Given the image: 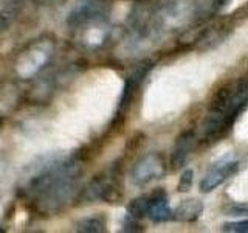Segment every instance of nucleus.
<instances>
[{"instance_id": "f3484780", "label": "nucleus", "mask_w": 248, "mask_h": 233, "mask_svg": "<svg viewBox=\"0 0 248 233\" xmlns=\"http://www.w3.org/2000/svg\"><path fill=\"white\" fill-rule=\"evenodd\" d=\"M8 174H10V165L3 154H0V190L3 188L8 182Z\"/></svg>"}, {"instance_id": "aec40b11", "label": "nucleus", "mask_w": 248, "mask_h": 233, "mask_svg": "<svg viewBox=\"0 0 248 233\" xmlns=\"http://www.w3.org/2000/svg\"><path fill=\"white\" fill-rule=\"evenodd\" d=\"M59 0H33V3L39 5V6H51V5H56Z\"/></svg>"}, {"instance_id": "f8f14e48", "label": "nucleus", "mask_w": 248, "mask_h": 233, "mask_svg": "<svg viewBox=\"0 0 248 233\" xmlns=\"http://www.w3.org/2000/svg\"><path fill=\"white\" fill-rule=\"evenodd\" d=\"M22 8V0H8L6 5L0 11V36L13 25V22L19 16Z\"/></svg>"}, {"instance_id": "0eeeda50", "label": "nucleus", "mask_w": 248, "mask_h": 233, "mask_svg": "<svg viewBox=\"0 0 248 233\" xmlns=\"http://www.w3.org/2000/svg\"><path fill=\"white\" fill-rule=\"evenodd\" d=\"M239 168V162L234 159H222L208 169V173L200 181V190L209 193L220 186L227 179H230Z\"/></svg>"}, {"instance_id": "9d476101", "label": "nucleus", "mask_w": 248, "mask_h": 233, "mask_svg": "<svg viewBox=\"0 0 248 233\" xmlns=\"http://www.w3.org/2000/svg\"><path fill=\"white\" fill-rule=\"evenodd\" d=\"M192 143H194V134L191 131L183 132V134L177 138L175 146L172 150V155H170V165H172V168H182L185 165L191 152Z\"/></svg>"}, {"instance_id": "2eb2a0df", "label": "nucleus", "mask_w": 248, "mask_h": 233, "mask_svg": "<svg viewBox=\"0 0 248 233\" xmlns=\"http://www.w3.org/2000/svg\"><path fill=\"white\" fill-rule=\"evenodd\" d=\"M228 3V0H206L205 3H202V10L196 13V16L200 19L202 16L203 17H209V16L216 14L217 11H220L222 8Z\"/></svg>"}, {"instance_id": "dca6fc26", "label": "nucleus", "mask_w": 248, "mask_h": 233, "mask_svg": "<svg viewBox=\"0 0 248 233\" xmlns=\"http://www.w3.org/2000/svg\"><path fill=\"white\" fill-rule=\"evenodd\" d=\"M223 232L230 233H248V219L239 221V222H228L222 227Z\"/></svg>"}, {"instance_id": "9b49d317", "label": "nucleus", "mask_w": 248, "mask_h": 233, "mask_svg": "<svg viewBox=\"0 0 248 233\" xmlns=\"http://www.w3.org/2000/svg\"><path fill=\"white\" fill-rule=\"evenodd\" d=\"M203 212V204L197 199H186L174 210V217L183 222H192L200 217Z\"/></svg>"}, {"instance_id": "a211bd4d", "label": "nucleus", "mask_w": 248, "mask_h": 233, "mask_svg": "<svg viewBox=\"0 0 248 233\" xmlns=\"http://www.w3.org/2000/svg\"><path fill=\"white\" fill-rule=\"evenodd\" d=\"M192 176H194V173H192L191 169H186L185 171V173L182 174V177H180V182H178V191L185 193V191H188L191 188V185H192Z\"/></svg>"}, {"instance_id": "1a4fd4ad", "label": "nucleus", "mask_w": 248, "mask_h": 233, "mask_svg": "<svg viewBox=\"0 0 248 233\" xmlns=\"http://www.w3.org/2000/svg\"><path fill=\"white\" fill-rule=\"evenodd\" d=\"M149 68H151V66H141L126 80V85H124L123 95H121V100H120V106H118V115H123L124 111L129 107L132 97H134V93H135V90L138 87V84L141 83L143 76L147 73V70H149Z\"/></svg>"}, {"instance_id": "6e6552de", "label": "nucleus", "mask_w": 248, "mask_h": 233, "mask_svg": "<svg viewBox=\"0 0 248 233\" xmlns=\"http://www.w3.org/2000/svg\"><path fill=\"white\" fill-rule=\"evenodd\" d=\"M147 216H149L154 222H165V221H169L170 217H174V212L170 210L166 193L163 190H157L151 193V204H149Z\"/></svg>"}, {"instance_id": "423d86ee", "label": "nucleus", "mask_w": 248, "mask_h": 233, "mask_svg": "<svg viewBox=\"0 0 248 233\" xmlns=\"http://www.w3.org/2000/svg\"><path fill=\"white\" fill-rule=\"evenodd\" d=\"M116 177L113 174L110 176H98L93 181L85 186L81 191L79 200L82 202H93V200H112L116 198V191L118 190V185H116Z\"/></svg>"}, {"instance_id": "20e7f679", "label": "nucleus", "mask_w": 248, "mask_h": 233, "mask_svg": "<svg viewBox=\"0 0 248 233\" xmlns=\"http://www.w3.org/2000/svg\"><path fill=\"white\" fill-rule=\"evenodd\" d=\"M108 0H78L67 16L70 28H84L106 20Z\"/></svg>"}, {"instance_id": "7ed1b4c3", "label": "nucleus", "mask_w": 248, "mask_h": 233, "mask_svg": "<svg viewBox=\"0 0 248 233\" xmlns=\"http://www.w3.org/2000/svg\"><path fill=\"white\" fill-rule=\"evenodd\" d=\"M54 44L48 39H41L31 44L28 49H25L17 59L16 70L22 78H31L46 66L53 56Z\"/></svg>"}, {"instance_id": "4468645a", "label": "nucleus", "mask_w": 248, "mask_h": 233, "mask_svg": "<svg viewBox=\"0 0 248 233\" xmlns=\"http://www.w3.org/2000/svg\"><path fill=\"white\" fill-rule=\"evenodd\" d=\"M149 204H151V194H146V196H140L135 198L130 202L127 207V216L134 217V219H141V217L147 216V212H149Z\"/></svg>"}, {"instance_id": "6ab92c4d", "label": "nucleus", "mask_w": 248, "mask_h": 233, "mask_svg": "<svg viewBox=\"0 0 248 233\" xmlns=\"http://www.w3.org/2000/svg\"><path fill=\"white\" fill-rule=\"evenodd\" d=\"M227 212L231 216H248V202H240V204H234L228 207Z\"/></svg>"}, {"instance_id": "ddd939ff", "label": "nucleus", "mask_w": 248, "mask_h": 233, "mask_svg": "<svg viewBox=\"0 0 248 233\" xmlns=\"http://www.w3.org/2000/svg\"><path fill=\"white\" fill-rule=\"evenodd\" d=\"M76 232L82 233H101L106 232V219L103 216H89L82 217L76 222Z\"/></svg>"}, {"instance_id": "39448f33", "label": "nucleus", "mask_w": 248, "mask_h": 233, "mask_svg": "<svg viewBox=\"0 0 248 233\" xmlns=\"http://www.w3.org/2000/svg\"><path fill=\"white\" fill-rule=\"evenodd\" d=\"M163 174H165V159L158 152H151L135 163L130 173V181L134 185L141 186L155 179H160Z\"/></svg>"}, {"instance_id": "f257e3e1", "label": "nucleus", "mask_w": 248, "mask_h": 233, "mask_svg": "<svg viewBox=\"0 0 248 233\" xmlns=\"http://www.w3.org/2000/svg\"><path fill=\"white\" fill-rule=\"evenodd\" d=\"M82 165L78 155H54L37 163L23 185V196L37 212L56 213L78 191Z\"/></svg>"}, {"instance_id": "f03ea898", "label": "nucleus", "mask_w": 248, "mask_h": 233, "mask_svg": "<svg viewBox=\"0 0 248 233\" xmlns=\"http://www.w3.org/2000/svg\"><path fill=\"white\" fill-rule=\"evenodd\" d=\"M248 103V80H237L217 90L202 126V135L208 142L222 137Z\"/></svg>"}]
</instances>
